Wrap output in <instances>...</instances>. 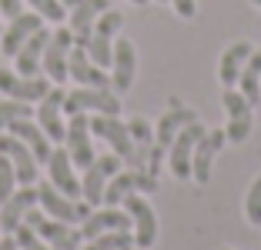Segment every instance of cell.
Instances as JSON below:
<instances>
[{"label": "cell", "mask_w": 261, "mask_h": 250, "mask_svg": "<svg viewBox=\"0 0 261 250\" xmlns=\"http://www.w3.org/2000/svg\"><path fill=\"white\" fill-rule=\"evenodd\" d=\"M228 144V134L224 130H204L201 140L194 144V160H191V177L194 183H207L211 180V164L221 153V147Z\"/></svg>", "instance_id": "16"}, {"label": "cell", "mask_w": 261, "mask_h": 250, "mask_svg": "<svg viewBox=\"0 0 261 250\" xmlns=\"http://www.w3.org/2000/svg\"><path fill=\"white\" fill-rule=\"evenodd\" d=\"M224 250H228V247H224Z\"/></svg>", "instance_id": "44"}, {"label": "cell", "mask_w": 261, "mask_h": 250, "mask_svg": "<svg viewBox=\"0 0 261 250\" xmlns=\"http://www.w3.org/2000/svg\"><path fill=\"white\" fill-rule=\"evenodd\" d=\"M40 27H44V17H40V14H34V10L23 14V10H20V14L4 27V34H0V50L7 53V57H17V50H20V47L40 30Z\"/></svg>", "instance_id": "17"}, {"label": "cell", "mask_w": 261, "mask_h": 250, "mask_svg": "<svg viewBox=\"0 0 261 250\" xmlns=\"http://www.w3.org/2000/svg\"><path fill=\"white\" fill-rule=\"evenodd\" d=\"M0 153L14 164V174H17V183L20 187H34V180H37V157H34V150L27 144H23L20 137H14L7 130V134H0Z\"/></svg>", "instance_id": "7"}, {"label": "cell", "mask_w": 261, "mask_h": 250, "mask_svg": "<svg viewBox=\"0 0 261 250\" xmlns=\"http://www.w3.org/2000/svg\"><path fill=\"white\" fill-rule=\"evenodd\" d=\"M158 4H161V0H158Z\"/></svg>", "instance_id": "43"}, {"label": "cell", "mask_w": 261, "mask_h": 250, "mask_svg": "<svg viewBox=\"0 0 261 250\" xmlns=\"http://www.w3.org/2000/svg\"><path fill=\"white\" fill-rule=\"evenodd\" d=\"M111 7V0H77V7H70V17H67V27L74 30V44H87L94 23L104 10Z\"/></svg>", "instance_id": "21"}, {"label": "cell", "mask_w": 261, "mask_h": 250, "mask_svg": "<svg viewBox=\"0 0 261 250\" xmlns=\"http://www.w3.org/2000/svg\"><path fill=\"white\" fill-rule=\"evenodd\" d=\"M47 180L54 183L61 194H67V197H81V180H77V167L74 160H70L67 147H57V150H50V160H47Z\"/></svg>", "instance_id": "18"}, {"label": "cell", "mask_w": 261, "mask_h": 250, "mask_svg": "<svg viewBox=\"0 0 261 250\" xmlns=\"http://www.w3.org/2000/svg\"><path fill=\"white\" fill-rule=\"evenodd\" d=\"M14 240H17V250H54L34 227H27V224H20V227L14 230Z\"/></svg>", "instance_id": "31"}, {"label": "cell", "mask_w": 261, "mask_h": 250, "mask_svg": "<svg viewBox=\"0 0 261 250\" xmlns=\"http://www.w3.org/2000/svg\"><path fill=\"white\" fill-rule=\"evenodd\" d=\"M0 250H17V240H14V234H10V237H0Z\"/></svg>", "instance_id": "37"}, {"label": "cell", "mask_w": 261, "mask_h": 250, "mask_svg": "<svg viewBox=\"0 0 261 250\" xmlns=\"http://www.w3.org/2000/svg\"><path fill=\"white\" fill-rule=\"evenodd\" d=\"M31 207H37V187H17L7 197V204L0 207V230L4 234H14L23 224V217H27Z\"/></svg>", "instance_id": "20"}, {"label": "cell", "mask_w": 261, "mask_h": 250, "mask_svg": "<svg viewBox=\"0 0 261 250\" xmlns=\"http://www.w3.org/2000/svg\"><path fill=\"white\" fill-rule=\"evenodd\" d=\"M91 137H94L91 134V114H70L64 144H67V153H70V160H74V167H81V170H87V167L97 160Z\"/></svg>", "instance_id": "5"}, {"label": "cell", "mask_w": 261, "mask_h": 250, "mask_svg": "<svg viewBox=\"0 0 261 250\" xmlns=\"http://www.w3.org/2000/svg\"><path fill=\"white\" fill-rule=\"evenodd\" d=\"M17 190V174H14V164H10L4 153H0V207L7 204V197Z\"/></svg>", "instance_id": "33"}, {"label": "cell", "mask_w": 261, "mask_h": 250, "mask_svg": "<svg viewBox=\"0 0 261 250\" xmlns=\"http://www.w3.org/2000/svg\"><path fill=\"white\" fill-rule=\"evenodd\" d=\"M111 230H130V213L117 210V207H100V210H91L87 220L81 224V237L84 240H94V237L111 234Z\"/></svg>", "instance_id": "19"}, {"label": "cell", "mask_w": 261, "mask_h": 250, "mask_svg": "<svg viewBox=\"0 0 261 250\" xmlns=\"http://www.w3.org/2000/svg\"><path fill=\"white\" fill-rule=\"evenodd\" d=\"M0 237H4V230H0Z\"/></svg>", "instance_id": "41"}, {"label": "cell", "mask_w": 261, "mask_h": 250, "mask_svg": "<svg viewBox=\"0 0 261 250\" xmlns=\"http://www.w3.org/2000/svg\"><path fill=\"white\" fill-rule=\"evenodd\" d=\"M64 97L67 93L61 87H50L44 100L37 104V123L47 137H50V144H64V137H67V123H64Z\"/></svg>", "instance_id": "14"}, {"label": "cell", "mask_w": 261, "mask_h": 250, "mask_svg": "<svg viewBox=\"0 0 261 250\" xmlns=\"http://www.w3.org/2000/svg\"><path fill=\"white\" fill-rule=\"evenodd\" d=\"M31 104H23V100H0V134H7L14 120H31Z\"/></svg>", "instance_id": "28"}, {"label": "cell", "mask_w": 261, "mask_h": 250, "mask_svg": "<svg viewBox=\"0 0 261 250\" xmlns=\"http://www.w3.org/2000/svg\"><path fill=\"white\" fill-rule=\"evenodd\" d=\"M61 4H64L67 10H70V7H77V0H61Z\"/></svg>", "instance_id": "38"}, {"label": "cell", "mask_w": 261, "mask_h": 250, "mask_svg": "<svg viewBox=\"0 0 261 250\" xmlns=\"http://www.w3.org/2000/svg\"><path fill=\"white\" fill-rule=\"evenodd\" d=\"M251 4H254V7H261V0H251Z\"/></svg>", "instance_id": "39"}, {"label": "cell", "mask_w": 261, "mask_h": 250, "mask_svg": "<svg viewBox=\"0 0 261 250\" xmlns=\"http://www.w3.org/2000/svg\"><path fill=\"white\" fill-rule=\"evenodd\" d=\"M67 77H70V80H77V87H100V90H108V87H111V77L104 74V67H97V64L87 57V47L84 44L70 47Z\"/></svg>", "instance_id": "15"}, {"label": "cell", "mask_w": 261, "mask_h": 250, "mask_svg": "<svg viewBox=\"0 0 261 250\" xmlns=\"http://www.w3.org/2000/svg\"><path fill=\"white\" fill-rule=\"evenodd\" d=\"M127 130H130V144H134L127 167H130V170H144V174H147V160H151V147H154V127L144 120V117H130Z\"/></svg>", "instance_id": "23"}, {"label": "cell", "mask_w": 261, "mask_h": 250, "mask_svg": "<svg viewBox=\"0 0 261 250\" xmlns=\"http://www.w3.org/2000/svg\"><path fill=\"white\" fill-rule=\"evenodd\" d=\"M238 90L248 97L251 107L261 104V47H254L251 57H248L245 70H241V77H238Z\"/></svg>", "instance_id": "26"}, {"label": "cell", "mask_w": 261, "mask_h": 250, "mask_svg": "<svg viewBox=\"0 0 261 250\" xmlns=\"http://www.w3.org/2000/svg\"><path fill=\"white\" fill-rule=\"evenodd\" d=\"M171 7H174V14L181 17V20H191V17L198 14V0H171Z\"/></svg>", "instance_id": "35"}, {"label": "cell", "mask_w": 261, "mask_h": 250, "mask_svg": "<svg viewBox=\"0 0 261 250\" xmlns=\"http://www.w3.org/2000/svg\"><path fill=\"white\" fill-rule=\"evenodd\" d=\"M124 160L117 157V153H104V157H97L91 167L84 170V180H81V197L87 200L91 207H100L104 204V187H108V180L121 170Z\"/></svg>", "instance_id": "6"}, {"label": "cell", "mask_w": 261, "mask_h": 250, "mask_svg": "<svg viewBox=\"0 0 261 250\" xmlns=\"http://www.w3.org/2000/svg\"><path fill=\"white\" fill-rule=\"evenodd\" d=\"M37 207H44L47 217L64 220V224H84L87 213L94 210V207L87 204L84 197H81V200L67 197V194H61V190H57L50 180H44V183L37 187Z\"/></svg>", "instance_id": "2"}, {"label": "cell", "mask_w": 261, "mask_h": 250, "mask_svg": "<svg viewBox=\"0 0 261 250\" xmlns=\"http://www.w3.org/2000/svg\"><path fill=\"white\" fill-rule=\"evenodd\" d=\"M27 4H31L34 14H40L44 20H50V23H64V20H67V7H64L61 0H27Z\"/></svg>", "instance_id": "30"}, {"label": "cell", "mask_w": 261, "mask_h": 250, "mask_svg": "<svg viewBox=\"0 0 261 250\" xmlns=\"http://www.w3.org/2000/svg\"><path fill=\"white\" fill-rule=\"evenodd\" d=\"M245 217H248V224H251V227H261V177H254V183L248 187Z\"/></svg>", "instance_id": "32"}, {"label": "cell", "mask_w": 261, "mask_h": 250, "mask_svg": "<svg viewBox=\"0 0 261 250\" xmlns=\"http://www.w3.org/2000/svg\"><path fill=\"white\" fill-rule=\"evenodd\" d=\"M134 77H138V47L130 37H117L114 60H111V87L117 93H127L134 87Z\"/></svg>", "instance_id": "12"}, {"label": "cell", "mask_w": 261, "mask_h": 250, "mask_svg": "<svg viewBox=\"0 0 261 250\" xmlns=\"http://www.w3.org/2000/svg\"><path fill=\"white\" fill-rule=\"evenodd\" d=\"M20 10H23V0H0V14L7 17V20H14Z\"/></svg>", "instance_id": "36"}, {"label": "cell", "mask_w": 261, "mask_h": 250, "mask_svg": "<svg viewBox=\"0 0 261 250\" xmlns=\"http://www.w3.org/2000/svg\"><path fill=\"white\" fill-rule=\"evenodd\" d=\"M0 34H4V27H0Z\"/></svg>", "instance_id": "40"}, {"label": "cell", "mask_w": 261, "mask_h": 250, "mask_svg": "<svg viewBox=\"0 0 261 250\" xmlns=\"http://www.w3.org/2000/svg\"><path fill=\"white\" fill-rule=\"evenodd\" d=\"M23 224L37 230V234L44 237V240L50 243L54 250H81V240H84V237L74 230V224H64V220L47 217L40 207H31V210H27V217H23Z\"/></svg>", "instance_id": "4"}, {"label": "cell", "mask_w": 261, "mask_h": 250, "mask_svg": "<svg viewBox=\"0 0 261 250\" xmlns=\"http://www.w3.org/2000/svg\"><path fill=\"white\" fill-rule=\"evenodd\" d=\"M124 210L130 213V227H134V243H138L141 250L154 247V240H158V213H154V207L147 204L141 194H130L127 200H124Z\"/></svg>", "instance_id": "11"}, {"label": "cell", "mask_w": 261, "mask_h": 250, "mask_svg": "<svg viewBox=\"0 0 261 250\" xmlns=\"http://www.w3.org/2000/svg\"><path fill=\"white\" fill-rule=\"evenodd\" d=\"M231 144H245L248 134H251V117H228V127H224Z\"/></svg>", "instance_id": "34"}, {"label": "cell", "mask_w": 261, "mask_h": 250, "mask_svg": "<svg viewBox=\"0 0 261 250\" xmlns=\"http://www.w3.org/2000/svg\"><path fill=\"white\" fill-rule=\"evenodd\" d=\"M70 47H74V30L70 27H57L47 40V50H44V74L50 83H64L67 80V57H70Z\"/></svg>", "instance_id": "10"}, {"label": "cell", "mask_w": 261, "mask_h": 250, "mask_svg": "<svg viewBox=\"0 0 261 250\" xmlns=\"http://www.w3.org/2000/svg\"><path fill=\"white\" fill-rule=\"evenodd\" d=\"M251 50H254V47L248 44V40H234V44L221 53V64H218V80H221L224 87H238V77H241V70H245Z\"/></svg>", "instance_id": "24"}, {"label": "cell", "mask_w": 261, "mask_h": 250, "mask_svg": "<svg viewBox=\"0 0 261 250\" xmlns=\"http://www.w3.org/2000/svg\"><path fill=\"white\" fill-rule=\"evenodd\" d=\"M47 40H50V30L47 27H40L37 34H34L27 44L17 50V74L20 77H40V70H44V50H47Z\"/></svg>", "instance_id": "22"}, {"label": "cell", "mask_w": 261, "mask_h": 250, "mask_svg": "<svg viewBox=\"0 0 261 250\" xmlns=\"http://www.w3.org/2000/svg\"><path fill=\"white\" fill-rule=\"evenodd\" d=\"M201 134H204V127H201V120H194V123H188V127L174 137V144L168 147V167H171V174H174L177 180H188V177H191L194 144L201 140Z\"/></svg>", "instance_id": "9"}, {"label": "cell", "mask_w": 261, "mask_h": 250, "mask_svg": "<svg viewBox=\"0 0 261 250\" xmlns=\"http://www.w3.org/2000/svg\"><path fill=\"white\" fill-rule=\"evenodd\" d=\"M0 93L10 100H23V104H40L50 93V80L47 77H20L17 70H0Z\"/></svg>", "instance_id": "8"}, {"label": "cell", "mask_w": 261, "mask_h": 250, "mask_svg": "<svg viewBox=\"0 0 261 250\" xmlns=\"http://www.w3.org/2000/svg\"><path fill=\"white\" fill-rule=\"evenodd\" d=\"M10 134L14 137H20L23 144L34 150V157H37V164H47L50 160V137L40 130V123H31V120H14L10 123Z\"/></svg>", "instance_id": "25"}, {"label": "cell", "mask_w": 261, "mask_h": 250, "mask_svg": "<svg viewBox=\"0 0 261 250\" xmlns=\"http://www.w3.org/2000/svg\"><path fill=\"white\" fill-rule=\"evenodd\" d=\"M221 104H224V110H228V117H251V104H248V97L238 87H224Z\"/></svg>", "instance_id": "29"}, {"label": "cell", "mask_w": 261, "mask_h": 250, "mask_svg": "<svg viewBox=\"0 0 261 250\" xmlns=\"http://www.w3.org/2000/svg\"><path fill=\"white\" fill-rule=\"evenodd\" d=\"M91 134L100 137V140H104V144H108L121 160H130V150H134V144H130V130H127V123H124L121 117L91 114Z\"/></svg>", "instance_id": "13"}, {"label": "cell", "mask_w": 261, "mask_h": 250, "mask_svg": "<svg viewBox=\"0 0 261 250\" xmlns=\"http://www.w3.org/2000/svg\"><path fill=\"white\" fill-rule=\"evenodd\" d=\"M121 27H124V14L121 10H104V14L97 17V23H94V30H91V37H87V57H91L97 67H104V70H111V60H114V40H117V34H121Z\"/></svg>", "instance_id": "1"}, {"label": "cell", "mask_w": 261, "mask_h": 250, "mask_svg": "<svg viewBox=\"0 0 261 250\" xmlns=\"http://www.w3.org/2000/svg\"><path fill=\"white\" fill-rule=\"evenodd\" d=\"M127 250H130V247H127ZM138 250H141V247H138Z\"/></svg>", "instance_id": "42"}, {"label": "cell", "mask_w": 261, "mask_h": 250, "mask_svg": "<svg viewBox=\"0 0 261 250\" xmlns=\"http://www.w3.org/2000/svg\"><path fill=\"white\" fill-rule=\"evenodd\" d=\"M64 114H108L121 117V97L100 87H77L64 97Z\"/></svg>", "instance_id": "3"}, {"label": "cell", "mask_w": 261, "mask_h": 250, "mask_svg": "<svg viewBox=\"0 0 261 250\" xmlns=\"http://www.w3.org/2000/svg\"><path fill=\"white\" fill-rule=\"evenodd\" d=\"M130 243H134L130 230H111V234H100L94 240H87V247H81V250H127Z\"/></svg>", "instance_id": "27"}]
</instances>
